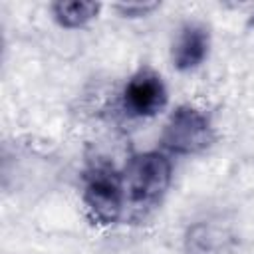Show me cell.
I'll use <instances>...</instances> for the list:
<instances>
[{
  "instance_id": "obj_1",
  "label": "cell",
  "mask_w": 254,
  "mask_h": 254,
  "mask_svg": "<svg viewBox=\"0 0 254 254\" xmlns=\"http://www.w3.org/2000/svg\"><path fill=\"white\" fill-rule=\"evenodd\" d=\"M125 185L119 175L107 163H93L83 181L81 200L89 220L97 226H111L119 222L125 206Z\"/></svg>"
},
{
  "instance_id": "obj_3",
  "label": "cell",
  "mask_w": 254,
  "mask_h": 254,
  "mask_svg": "<svg viewBox=\"0 0 254 254\" xmlns=\"http://www.w3.org/2000/svg\"><path fill=\"white\" fill-rule=\"evenodd\" d=\"M214 143L210 117L194 105H179L167 119L161 145L175 155H198Z\"/></svg>"
},
{
  "instance_id": "obj_5",
  "label": "cell",
  "mask_w": 254,
  "mask_h": 254,
  "mask_svg": "<svg viewBox=\"0 0 254 254\" xmlns=\"http://www.w3.org/2000/svg\"><path fill=\"white\" fill-rule=\"evenodd\" d=\"M210 50V34L208 28L198 22H187L171 48V62L179 71L196 69L208 56Z\"/></svg>"
},
{
  "instance_id": "obj_6",
  "label": "cell",
  "mask_w": 254,
  "mask_h": 254,
  "mask_svg": "<svg viewBox=\"0 0 254 254\" xmlns=\"http://www.w3.org/2000/svg\"><path fill=\"white\" fill-rule=\"evenodd\" d=\"M101 10L99 2L89 0H58L52 4L54 20L65 30H77L97 18Z\"/></svg>"
},
{
  "instance_id": "obj_4",
  "label": "cell",
  "mask_w": 254,
  "mask_h": 254,
  "mask_svg": "<svg viewBox=\"0 0 254 254\" xmlns=\"http://www.w3.org/2000/svg\"><path fill=\"white\" fill-rule=\"evenodd\" d=\"M169 93L163 77L149 65L139 67L123 87V109L137 119H149L161 113Z\"/></svg>"
},
{
  "instance_id": "obj_2",
  "label": "cell",
  "mask_w": 254,
  "mask_h": 254,
  "mask_svg": "<svg viewBox=\"0 0 254 254\" xmlns=\"http://www.w3.org/2000/svg\"><path fill=\"white\" fill-rule=\"evenodd\" d=\"M173 179V165L161 151L137 153L123 171L125 194L135 206L157 204L167 192Z\"/></svg>"
},
{
  "instance_id": "obj_7",
  "label": "cell",
  "mask_w": 254,
  "mask_h": 254,
  "mask_svg": "<svg viewBox=\"0 0 254 254\" xmlns=\"http://www.w3.org/2000/svg\"><path fill=\"white\" fill-rule=\"evenodd\" d=\"M189 254H226V238L220 230L200 222L187 232Z\"/></svg>"
},
{
  "instance_id": "obj_8",
  "label": "cell",
  "mask_w": 254,
  "mask_h": 254,
  "mask_svg": "<svg viewBox=\"0 0 254 254\" xmlns=\"http://www.w3.org/2000/svg\"><path fill=\"white\" fill-rule=\"evenodd\" d=\"M123 18H143L147 14H151L153 10L159 8L157 2H123V4H115L113 6Z\"/></svg>"
}]
</instances>
